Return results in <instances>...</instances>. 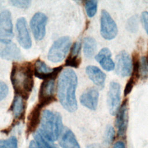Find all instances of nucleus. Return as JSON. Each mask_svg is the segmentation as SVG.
<instances>
[{"instance_id": "f257e3e1", "label": "nucleus", "mask_w": 148, "mask_h": 148, "mask_svg": "<svg viewBox=\"0 0 148 148\" xmlns=\"http://www.w3.org/2000/svg\"><path fill=\"white\" fill-rule=\"evenodd\" d=\"M77 84V75L75 72L70 68L63 70L58 79V98L62 107L69 112H73L77 108L75 95Z\"/></svg>"}, {"instance_id": "f03ea898", "label": "nucleus", "mask_w": 148, "mask_h": 148, "mask_svg": "<svg viewBox=\"0 0 148 148\" xmlns=\"http://www.w3.org/2000/svg\"><path fill=\"white\" fill-rule=\"evenodd\" d=\"M33 74V68L30 63L13 64L10 80L16 95L23 99L28 98L34 86Z\"/></svg>"}, {"instance_id": "7ed1b4c3", "label": "nucleus", "mask_w": 148, "mask_h": 148, "mask_svg": "<svg viewBox=\"0 0 148 148\" xmlns=\"http://www.w3.org/2000/svg\"><path fill=\"white\" fill-rule=\"evenodd\" d=\"M38 131L51 142L57 140L62 131V121L60 113L49 110H43L41 114Z\"/></svg>"}, {"instance_id": "20e7f679", "label": "nucleus", "mask_w": 148, "mask_h": 148, "mask_svg": "<svg viewBox=\"0 0 148 148\" xmlns=\"http://www.w3.org/2000/svg\"><path fill=\"white\" fill-rule=\"evenodd\" d=\"M71 45L69 36H62L57 39L51 46L47 55L49 61L53 62L62 61L66 56Z\"/></svg>"}, {"instance_id": "39448f33", "label": "nucleus", "mask_w": 148, "mask_h": 148, "mask_svg": "<svg viewBox=\"0 0 148 148\" xmlns=\"http://www.w3.org/2000/svg\"><path fill=\"white\" fill-rule=\"evenodd\" d=\"M118 32V29L115 21L109 13L105 10L101 11V34L106 40L114 39Z\"/></svg>"}, {"instance_id": "423d86ee", "label": "nucleus", "mask_w": 148, "mask_h": 148, "mask_svg": "<svg viewBox=\"0 0 148 148\" xmlns=\"http://www.w3.org/2000/svg\"><path fill=\"white\" fill-rule=\"evenodd\" d=\"M121 87L115 82L110 83L108 94V106L109 111L112 115L117 114L120 105Z\"/></svg>"}, {"instance_id": "0eeeda50", "label": "nucleus", "mask_w": 148, "mask_h": 148, "mask_svg": "<svg viewBox=\"0 0 148 148\" xmlns=\"http://www.w3.org/2000/svg\"><path fill=\"white\" fill-rule=\"evenodd\" d=\"M47 21V16L40 12L36 13L32 17L30 26L36 40H40L45 37Z\"/></svg>"}, {"instance_id": "6e6552de", "label": "nucleus", "mask_w": 148, "mask_h": 148, "mask_svg": "<svg viewBox=\"0 0 148 148\" xmlns=\"http://www.w3.org/2000/svg\"><path fill=\"white\" fill-rule=\"evenodd\" d=\"M0 58L8 61H20L22 54L15 43L11 40L0 41Z\"/></svg>"}, {"instance_id": "1a4fd4ad", "label": "nucleus", "mask_w": 148, "mask_h": 148, "mask_svg": "<svg viewBox=\"0 0 148 148\" xmlns=\"http://www.w3.org/2000/svg\"><path fill=\"white\" fill-rule=\"evenodd\" d=\"M13 35L11 13L4 10L0 13V41L10 40Z\"/></svg>"}, {"instance_id": "9d476101", "label": "nucleus", "mask_w": 148, "mask_h": 148, "mask_svg": "<svg viewBox=\"0 0 148 148\" xmlns=\"http://www.w3.org/2000/svg\"><path fill=\"white\" fill-rule=\"evenodd\" d=\"M116 71L121 77L131 75L132 71V63L130 55L125 51H120L116 57Z\"/></svg>"}, {"instance_id": "9b49d317", "label": "nucleus", "mask_w": 148, "mask_h": 148, "mask_svg": "<svg viewBox=\"0 0 148 148\" xmlns=\"http://www.w3.org/2000/svg\"><path fill=\"white\" fill-rule=\"evenodd\" d=\"M34 73L36 77L40 79H54L58 72L61 70V66L51 68L44 62L40 60H36L34 65Z\"/></svg>"}, {"instance_id": "f8f14e48", "label": "nucleus", "mask_w": 148, "mask_h": 148, "mask_svg": "<svg viewBox=\"0 0 148 148\" xmlns=\"http://www.w3.org/2000/svg\"><path fill=\"white\" fill-rule=\"evenodd\" d=\"M16 29L20 45L25 49H29L32 46V42L27 28V21L24 17H20L17 19Z\"/></svg>"}, {"instance_id": "ddd939ff", "label": "nucleus", "mask_w": 148, "mask_h": 148, "mask_svg": "<svg viewBox=\"0 0 148 148\" xmlns=\"http://www.w3.org/2000/svg\"><path fill=\"white\" fill-rule=\"evenodd\" d=\"M54 80H45L41 84L39 91V102L41 106H44L54 100Z\"/></svg>"}, {"instance_id": "4468645a", "label": "nucleus", "mask_w": 148, "mask_h": 148, "mask_svg": "<svg viewBox=\"0 0 148 148\" xmlns=\"http://www.w3.org/2000/svg\"><path fill=\"white\" fill-rule=\"evenodd\" d=\"M116 120V126L117 129V134L119 136H125L128 124V107L127 100L124 101L120 107Z\"/></svg>"}, {"instance_id": "2eb2a0df", "label": "nucleus", "mask_w": 148, "mask_h": 148, "mask_svg": "<svg viewBox=\"0 0 148 148\" xmlns=\"http://www.w3.org/2000/svg\"><path fill=\"white\" fill-rule=\"evenodd\" d=\"M98 90L94 88H90L82 94L80 97V101L84 106L92 110H95L98 106Z\"/></svg>"}, {"instance_id": "dca6fc26", "label": "nucleus", "mask_w": 148, "mask_h": 148, "mask_svg": "<svg viewBox=\"0 0 148 148\" xmlns=\"http://www.w3.org/2000/svg\"><path fill=\"white\" fill-rule=\"evenodd\" d=\"M111 52L107 47L102 48L95 56L97 61L101 65L103 69L111 71L114 69L115 65L111 58Z\"/></svg>"}, {"instance_id": "f3484780", "label": "nucleus", "mask_w": 148, "mask_h": 148, "mask_svg": "<svg viewBox=\"0 0 148 148\" xmlns=\"http://www.w3.org/2000/svg\"><path fill=\"white\" fill-rule=\"evenodd\" d=\"M86 72L89 79L98 87L103 88L105 84L106 75L98 67L88 65L86 68Z\"/></svg>"}, {"instance_id": "a211bd4d", "label": "nucleus", "mask_w": 148, "mask_h": 148, "mask_svg": "<svg viewBox=\"0 0 148 148\" xmlns=\"http://www.w3.org/2000/svg\"><path fill=\"white\" fill-rule=\"evenodd\" d=\"M60 145L62 148H80L73 132L66 129L61 135Z\"/></svg>"}, {"instance_id": "6ab92c4d", "label": "nucleus", "mask_w": 148, "mask_h": 148, "mask_svg": "<svg viewBox=\"0 0 148 148\" xmlns=\"http://www.w3.org/2000/svg\"><path fill=\"white\" fill-rule=\"evenodd\" d=\"M97 48L95 40L92 37H86L83 40V52L87 58H91L95 54Z\"/></svg>"}, {"instance_id": "aec40b11", "label": "nucleus", "mask_w": 148, "mask_h": 148, "mask_svg": "<svg viewBox=\"0 0 148 148\" xmlns=\"http://www.w3.org/2000/svg\"><path fill=\"white\" fill-rule=\"evenodd\" d=\"M23 99V98L17 95H15L13 99L12 105V111L13 116L16 118L20 117L23 112L24 106Z\"/></svg>"}, {"instance_id": "412c9836", "label": "nucleus", "mask_w": 148, "mask_h": 148, "mask_svg": "<svg viewBox=\"0 0 148 148\" xmlns=\"http://www.w3.org/2000/svg\"><path fill=\"white\" fill-rule=\"evenodd\" d=\"M34 139L38 148H58L51 142L45 139L38 131L34 134Z\"/></svg>"}, {"instance_id": "4be33fe9", "label": "nucleus", "mask_w": 148, "mask_h": 148, "mask_svg": "<svg viewBox=\"0 0 148 148\" xmlns=\"http://www.w3.org/2000/svg\"><path fill=\"white\" fill-rule=\"evenodd\" d=\"M139 76L143 79L148 77V61L146 57L143 56L139 61L138 65Z\"/></svg>"}, {"instance_id": "5701e85b", "label": "nucleus", "mask_w": 148, "mask_h": 148, "mask_svg": "<svg viewBox=\"0 0 148 148\" xmlns=\"http://www.w3.org/2000/svg\"><path fill=\"white\" fill-rule=\"evenodd\" d=\"M97 1H87L85 3V9L86 13L89 17H92L95 14L97 10Z\"/></svg>"}, {"instance_id": "b1692460", "label": "nucleus", "mask_w": 148, "mask_h": 148, "mask_svg": "<svg viewBox=\"0 0 148 148\" xmlns=\"http://www.w3.org/2000/svg\"><path fill=\"white\" fill-rule=\"evenodd\" d=\"M114 130L111 125H108L106 128L104 134V143L108 146L110 145L114 139Z\"/></svg>"}, {"instance_id": "393cba45", "label": "nucleus", "mask_w": 148, "mask_h": 148, "mask_svg": "<svg viewBox=\"0 0 148 148\" xmlns=\"http://www.w3.org/2000/svg\"><path fill=\"white\" fill-rule=\"evenodd\" d=\"M138 19L136 16H132L127 23V29L131 32H135L138 29Z\"/></svg>"}, {"instance_id": "a878e982", "label": "nucleus", "mask_w": 148, "mask_h": 148, "mask_svg": "<svg viewBox=\"0 0 148 148\" xmlns=\"http://www.w3.org/2000/svg\"><path fill=\"white\" fill-rule=\"evenodd\" d=\"M12 5L21 9L28 8L31 3V1L27 0H12L9 2Z\"/></svg>"}, {"instance_id": "bb28decb", "label": "nucleus", "mask_w": 148, "mask_h": 148, "mask_svg": "<svg viewBox=\"0 0 148 148\" xmlns=\"http://www.w3.org/2000/svg\"><path fill=\"white\" fill-rule=\"evenodd\" d=\"M80 63V59L79 57L69 56L66 61V65L73 68H77Z\"/></svg>"}, {"instance_id": "cd10ccee", "label": "nucleus", "mask_w": 148, "mask_h": 148, "mask_svg": "<svg viewBox=\"0 0 148 148\" xmlns=\"http://www.w3.org/2000/svg\"><path fill=\"white\" fill-rule=\"evenodd\" d=\"M6 148H18L17 139L15 136H11L6 140H4Z\"/></svg>"}, {"instance_id": "c85d7f7f", "label": "nucleus", "mask_w": 148, "mask_h": 148, "mask_svg": "<svg viewBox=\"0 0 148 148\" xmlns=\"http://www.w3.org/2000/svg\"><path fill=\"white\" fill-rule=\"evenodd\" d=\"M136 79V77L132 75V76L130 78V79L127 83V84L125 87V89H124V91L125 97H126L127 95H128L130 93V92L131 91L132 87L135 84Z\"/></svg>"}, {"instance_id": "c756f323", "label": "nucleus", "mask_w": 148, "mask_h": 148, "mask_svg": "<svg viewBox=\"0 0 148 148\" xmlns=\"http://www.w3.org/2000/svg\"><path fill=\"white\" fill-rule=\"evenodd\" d=\"M8 87L3 82L0 80V101L5 99L8 94Z\"/></svg>"}, {"instance_id": "7c9ffc66", "label": "nucleus", "mask_w": 148, "mask_h": 148, "mask_svg": "<svg viewBox=\"0 0 148 148\" xmlns=\"http://www.w3.org/2000/svg\"><path fill=\"white\" fill-rule=\"evenodd\" d=\"M81 50V43L80 42H76L72 46L71 49V57H78V55Z\"/></svg>"}, {"instance_id": "2f4dec72", "label": "nucleus", "mask_w": 148, "mask_h": 148, "mask_svg": "<svg viewBox=\"0 0 148 148\" xmlns=\"http://www.w3.org/2000/svg\"><path fill=\"white\" fill-rule=\"evenodd\" d=\"M141 21L142 25L148 35V12H143L141 15Z\"/></svg>"}, {"instance_id": "473e14b6", "label": "nucleus", "mask_w": 148, "mask_h": 148, "mask_svg": "<svg viewBox=\"0 0 148 148\" xmlns=\"http://www.w3.org/2000/svg\"><path fill=\"white\" fill-rule=\"evenodd\" d=\"M113 148H125V146L123 142L119 141L114 144Z\"/></svg>"}, {"instance_id": "72a5a7b5", "label": "nucleus", "mask_w": 148, "mask_h": 148, "mask_svg": "<svg viewBox=\"0 0 148 148\" xmlns=\"http://www.w3.org/2000/svg\"><path fill=\"white\" fill-rule=\"evenodd\" d=\"M28 148H38V147L35 142L34 140H32L29 143V145Z\"/></svg>"}, {"instance_id": "f704fd0d", "label": "nucleus", "mask_w": 148, "mask_h": 148, "mask_svg": "<svg viewBox=\"0 0 148 148\" xmlns=\"http://www.w3.org/2000/svg\"><path fill=\"white\" fill-rule=\"evenodd\" d=\"M0 148H6L4 140H0Z\"/></svg>"}]
</instances>
